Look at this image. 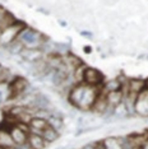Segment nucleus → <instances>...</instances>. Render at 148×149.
I'll list each match as a JSON object with an SVG mask.
<instances>
[{
  "label": "nucleus",
  "mask_w": 148,
  "mask_h": 149,
  "mask_svg": "<svg viewBox=\"0 0 148 149\" xmlns=\"http://www.w3.org/2000/svg\"><path fill=\"white\" fill-rule=\"evenodd\" d=\"M100 91L101 87H92V86H87L84 83H78L72 87L66 100L77 110L91 111Z\"/></svg>",
  "instance_id": "f257e3e1"
},
{
  "label": "nucleus",
  "mask_w": 148,
  "mask_h": 149,
  "mask_svg": "<svg viewBox=\"0 0 148 149\" xmlns=\"http://www.w3.org/2000/svg\"><path fill=\"white\" fill-rule=\"evenodd\" d=\"M17 38L23 43V46H24L26 49H31V50L41 49L43 43L49 40L47 37L43 36L41 32L29 28V27H26V28L18 35Z\"/></svg>",
  "instance_id": "f03ea898"
},
{
  "label": "nucleus",
  "mask_w": 148,
  "mask_h": 149,
  "mask_svg": "<svg viewBox=\"0 0 148 149\" xmlns=\"http://www.w3.org/2000/svg\"><path fill=\"white\" fill-rule=\"evenodd\" d=\"M24 28H26L24 23L17 21L13 26L0 31V47H6L9 43H12Z\"/></svg>",
  "instance_id": "7ed1b4c3"
},
{
  "label": "nucleus",
  "mask_w": 148,
  "mask_h": 149,
  "mask_svg": "<svg viewBox=\"0 0 148 149\" xmlns=\"http://www.w3.org/2000/svg\"><path fill=\"white\" fill-rule=\"evenodd\" d=\"M83 83L87 86L92 87H102L105 83V78L103 74L100 70L95 69V68H86L84 70V77H83Z\"/></svg>",
  "instance_id": "20e7f679"
},
{
  "label": "nucleus",
  "mask_w": 148,
  "mask_h": 149,
  "mask_svg": "<svg viewBox=\"0 0 148 149\" xmlns=\"http://www.w3.org/2000/svg\"><path fill=\"white\" fill-rule=\"evenodd\" d=\"M135 115L140 117H148V89H144L138 94L135 100V106H134Z\"/></svg>",
  "instance_id": "39448f33"
},
{
  "label": "nucleus",
  "mask_w": 148,
  "mask_h": 149,
  "mask_svg": "<svg viewBox=\"0 0 148 149\" xmlns=\"http://www.w3.org/2000/svg\"><path fill=\"white\" fill-rule=\"evenodd\" d=\"M107 108H109V104H107V100H106V92L102 89V87H101V91L96 98L95 103H93L92 108H91V111H92L93 113L103 115V116H105V113L107 112Z\"/></svg>",
  "instance_id": "423d86ee"
},
{
  "label": "nucleus",
  "mask_w": 148,
  "mask_h": 149,
  "mask_svg": "<svg viewBox=\"0 0 148 149\" xmlns=\"http://www.w3.org/2000/svg\"><path fill=\"white\" fill-rule=\"evenodd\" d=\"M49 126L47 120L41 117H32L31 121L28 123V127H29V133L31 134H38L42 135V131Z\"/></svg>",
  "instance_id": "0eeeda50"
},
{
  "label": "nucleus",
  "mask_w": 148,
  "mask_h": 149,
  "mask_svg": "<svg viewBox=\"0 0 148 149\" xmlns=\"http://www.w3.org/2000/svg\"><path fill=\"white\" fill-rule=\"evenodd\" d=\"M27 143L31 147V149H46L49 147V144L43 140L42 135L38 134H28V139H27Z\"/></svg>",
  "instance_id": "6e6552de"
},
{
  "label": "nucleus",
  "mask_w": 148,
  "mask_h": 149,
  "mask_svg": "<svg viewBox=\"0 0 148 149\" xmlns=\"http://www.w3.org/2000/svg\"><path fill=\"white\" fill-rule=\"evenodd\" d=\"M12 91H10V83L3 82L0 83V104H4L9 101H12Z\"/></svg>",
  "instance_id": "1a4fd4ad"
},
{
  "label": "nucleus",
  "mask_w": 148,
  "mask_h": 149,
  "mask_svg": "<svg viewBox=\"0 0 148 149\" xmlns=\"http://www.w3.org/2000/svg\"><path fill=\"white\" fill-rule=\"evenodd\" d=\"M42 138H43V140L50 145V144L55 143V141L60 138V133L56 131L55 129H52L51 126H47L45 130L42 131Z\"/></svg>",
  "instance_id": "9d476101"
},
{
  "label": "nucleus",
  "mask_w": 148,
  "mask_h": 149,
  "mask_svg": "<svg viewBox=\"0 0 148 149\" xmlns=\"http://www.w3.org/2000/svg\"><path fill=\"white\" fill-rule=\"evenodd\" d=\"M14 147V143H13V139L9 134L8 129H0V148H10Z\"/></svg>",
  "instance_id": "9b49d317"
},
{
  "label": "nucleus",
  "mask_w": 148,
  "mask_h": 149,
  "mask_svg": "<svg viewBox=\"0 0 148 149\" xmlns=\"http://www.w3.org/2000/svg\"><path fill=\"white\" fill-rule=\"evenodd\" d=\"M5 51L9 54V55H19L22 51H23V49H24V46H23V43L19 41L18 38H15L14 41H13L12 43H9L8 46L5 47Z\"/></svg>",
  "instance_id": "f8f14e48"
},
{
  "label": "nucleus",
  "mask_w": 148,
  "mask_h": 149,
  "mask_svg": "<svg viewBox=\"0 0 148 149\" xmlns=\"http://www.w3.org/2000/svg\"><path fill=\"white\" fill-rule=\"evenodd\" d=\"M102 89L105 92H114V91H120L121 89V82L120 79H111V80H107V82L103 83L102 86Z\"/></svg>",
  "instance_id": "ddd939ff"
},
{
  "label": "nucleus",
  "mask_w": 148,
  "mask_h": 149,
  "mask_svg": "<svg viewBox=\"0 0 148 149\" xmlns=\"http://www.w3.org/2000/svg\"><path fill=\"white\" fill-rule=\"evenodd\" d=\"M15 17L12 14V13H9V12H6V14L4 15V18L0 21V31H3V29H5V28H8V27H10L13 26L15 23Z\"/></svg>",
  "instance_id": "4468645a"
},
{
  "label": "nucleus",
  "mask_w": 148,
  "mask_h": 149,
  "mask_svg": "<svg viewBox=\"0 0 148 149\" xmlns=\"http://www.w3.org/2000/svg\"><path fill=\"white\" fill-rule=\"evenodd\" d=\"M103 144H105L106 149H123L120 143L117 141L116 136H107L106 139H103Z\"/></svg>",
  "instance_id": "2eb2a0df"
},
{
  "label": "nucleus",
  "mask_w": 148,
  "mask_h": 149,
  "mask_svg": "<svg viewBox=\"0 0 148 149\" xmlns=\"http://www.w3.org/2000/svg\"><path fill=\"white\" fill-rule=\"evenodd\" d=\"M13 79H14V77L12 75L10 70H9L8 68L0 66V83H3V82H8V83H10Z\"/></svg>",
  "instance_id": "dca6fc26"
},
{
  "label": "nucleus",
  "mask_w": 148,
  "mask_h": 149,
  "mask_svg": "<svg viewBox=\"0 0 148 149\" xmlns=\"http://www.w3.org/2000/svg\"><path fill=\"white\" fill-rule=\"evenodd\" d=\"M79 149H95V143H87L84 145H82Z\"/></svg>",
  "instance_id": "f3484780"
},
{
  "label": "nucleus",
  "mask_w": 148,
  "mask_h": 149,
  "mask_svg": "<svg viewBox=\"0 0 148 149\" xmlns=\"http://www.w3.org/2000/svg\"><path fill=\"white\" fill-rule=\"evenodd\" d=\"M6 12H8V10H6V9L4 8V6H1V5H0V21H1V19L4 18V15L6 14Z\"/></svg>",
  "instance_id": "a211bd4d"
},
{
  "label": "nucleus",
  "mask_w": 148,
  "mask_h": 149,
  "mask_svg": "<svg viewBox=\"0 0 148 149\" xmlns=\"http://www.w3.org/2000/svg\"><path fill=\"white\" fill-rule=\"evenodd\" d=\"M140 149H148V136L146 138V140L142 143V145H140Z\"/></svg>",
  "instance_id": "6ab92c4d"
},
{
  "label": "nucleus",
  "mask_w": 148,
  "mask_h": 149,
  "mask_svg": "<svg viewBox=\"0 0 148 149\" xmlns=\"http://www.w3.org/2000/svg\"><path fill=\"white\" fill-rule=\"evenodd\" d=\"M84 51H86L87 54H89V52H91V47H89V46H86V47H84Z\"/></svg>",
  "instance_id": "aec40b11"
},
{
  "label": "nucleus",
  "mask_w": 148,
  "mask_h": 149,
  "mask_svg": "<svg viewBox=\"0 0 148 149\" xmlns=\"http://www.w3.org/2000/svg\"><path fill=\"white\" fill-rule=\"evenodd\" d=\"M144 82H146V88L148 89V79H147V80H144Z\"/></svg>",
  "instance_id": "412c9836"
},
{
  "label": "nucleus",
  "mask_w": 148,
  "mask_h": 149,
  "mask_svg": "<svg viewBox=\"0 0 148 149\" xmlns=\"http://www.w3.org/2000/svg\"><path fill=\"white\" fill-rule=\"evenodd\" d=\"M6 149H18V148H17V147H15V145H14V147H10V148H6Z\"/></svg>",
  "instance_id": "4be33fe9"
},
{
  "label": "nucleus",
  "mask_w": 148,
  "mask_h": 149,
  "mask_svg": "<svg viewBox=\"0 0 148 149\" xmlns=\"http://www.w3.org/2000/svg\"><path fill=\"white\" fill-rule=\"evenodd\" d=\"M146 135H147V136H148V130H147V131H146Z\"/></svg>",
  "instance_id": "5701e85b"
},
{
  "label": "nucleus",
  "mask_w": 148,
  "mask_h": 149,
  "mask_svg": "<svg viewBox=\"0 0 148 149\" xmlns=\"http://www.w3.org/2000/svg\"><path fill=\"white\" fill-rule=\"evenodd\" d=\"M1 1H4V3H5V1H6V0H1Z\"/></svg>",
  "instance_id": "b1692460"
},
{
  "label": "nucleus",
  "mask_w": 148,
  "mask_h": 149,
  "mask_svg": "<svg viewBox=\"0 0 148 149\" xmlns=\"http://www.w3.org/2000/svg\"><path fill=\"white\" fill-rule=\"evenodd\" d=\"M0 149H4V148H0Z\"/></svg>",
  "instance_id": "393cba45"
},
{
  "label": "nucleus",
  "mask_w": 148,
  "mask_h": 149,
  "mask_svg": "<svg viewBox=\"0 0 148 149\" xmlns=\"http://www.w3.org/2000/svg\"><path fill=\"white\" fill-rule=\"evenodd\" d=\"M0 66H1V64H0Z\"/></svg>",
  "instance_id": "a878e982"
}]
</instances>
